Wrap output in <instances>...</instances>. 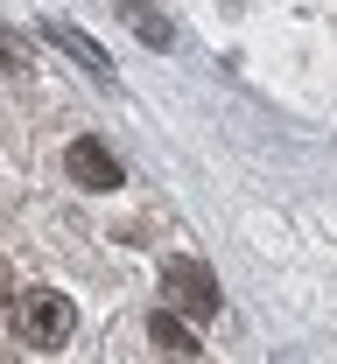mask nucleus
<instances>
[{
	"label": "nucleus",
	"instance_id": "1",
	"mask_svg": "<svg viewBox=\"0 0 337 364\" xmlns=\"http://www.w3.org/2000/svg\"><path fill=\"white\" fill-rule=\"evenodd\" d=\"M162 294H169V316H190V322L218 316V273L204 259H162Z\"/></svg>",
	"mask_w": 337,
	"mask_h": 364
},
{
	"label": "nucleus",
	"instance_id": "2",
	"mask_svg": "<svg viewBox=\"0 0 337 364\" xmlns=\"http://www.w3.org/2000/svg\"><path fill=\"white\" fill-rule=\"evenodd\" d=\"M21 329H28V343H43V350L71 343V329H78L71 294H49V287H36V294H28V309H21Z\"/></svg>",
	"mask_w": 337,
	"mask_h": 364
},
{
	"label": "nucleus",
	"instance_id": "3",
	"mask_svg": "<svg viewBox=\"0 0 337 364\" xmlns=\"http://www.w3.org/2000/svg\"><path fill=\"white\" fill-rule=\"evenodd\" d=\"M63 168H71V182H85V189H120V161L105 154V140H71Z\"/></svg>",
	"mask_w": 337,
	"mask_h": 364
},
{
	"label": "nucleus",
	"instance_id": "4",
	"mask_svg": "<svg viewBox=\"0 0 337 364\" xmlns=\"http://www.w3.org/2000/svg\"><path fill=\"white\" fill-rule=\"evenodd\" d=\"M43 36H49V43H56V49H71V56H78V63H85L92 77H113V63H105V49H98L92 36H78L71 21H43Z\"/></svg>",
	"mask_w": 337,
	"mask_h": 364
},
{
	"label": "nucleus",
	"instance_id": "5",
	"mask_svg": "<svg viewBox=\"0 0 337 364\" xmlns=\"http://www.w3.org/2000/svg\"><path fill=\"white\" fill-rule=\"evenodd\" d=\"M147 336H155L162 350H176V358H190V350H197L190 322H183V316H169V309H155V322H147Z\"/></svg>",
	"mask_w": 337,
	"mask_h": 364
},
{
	"label": "nucleus",
	"instance_id": "6",
	"mask_svg": "<svg viewBox=\"0 0 337 364\" xmlns=\"http://www.w3.org/2000/svg\"><path fill=\"white\" fill-rule=\"evenodd\" d=\"M120 7H127V21L141 28V43H155V49H169V43H176V28H169V21H162L147 0H120Z\"/></svg>",
	"mask_w": 337,
	"mask_h": 364
},
{
	"label": "nucleus",
	"instance_id": "7",
	"mask_svg": "<svg viewBox=\"0 0 337 364\" xmlns=\"http://www.w3.org/2000/svg\"><path fill=\"white\" fill-rule=\"evenodd\" d=\"M0 301H7V273H0Z\"/></svg>",
	"mask_w": 337,
	"mask_h": 364
}]
</instances>
